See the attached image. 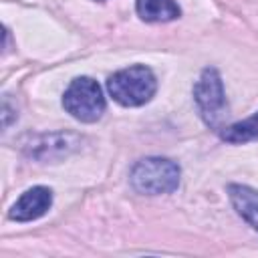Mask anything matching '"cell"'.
<instances>
[{
	"instance_id": "5b68a950",
	"label": "cell",
	"mask_w": 258,
	"mask_h": 258,
	"mask_svg": "<svg viewBox=\"0 0 258 258\" xmlns=\"http://www.w3.org/2000/svg\"><path fill=\"white\" fill-rule=\"evenodd\" d=\"M52 204V191L44 185H36L26 189L10 208L8 216L16 222H32L46 214Z\"/></svg>"
},
{
	"instance_id": "6da1fadb",
	"label": "cell",
	"mask_w": 258,
	"mask_h": 258,
	"mask_svg": "<svg viewBox=\"0 0 258 258\" xmlns=\"http://www.w3.org/2000/svg\"><path fill=\"white\" fill-rule=\"evenodd\" d=\"M157 89L155 75L145 64H133L123 71H117L107 81L109 95L123 107H139L145 105Z\"/></svg>"
},
{
	"instance_id": "277c9868",
	"label": "cell",
	"mask_w": 258,
	"mask_h": 258,
	"mask_svg": "<svg viewBox=\"0 0 258 258\" xmlns=\"http://www.w3.org/2000/svg\"><path fill=\"white\" fill-rule=\"evenodd\" d=\"M196 105L210 127H218L226 113V93L222 77L216 69H204L194 87Z\"/></svg>"
},
{
	"instance_id": "3957f363",
	"label": "cell",
	"mask_w": 258,
	"mask_h": 258,
	"mask_svg": "<svg viewBox=\"0 0 258 258\" xmlns=\"http://www.w3.org/2000/svg\"><path fill=\"white\" fill-rule=\"evenodd\" d=\"M62 107L83 123H95L105 113V97L97 81L91 77H77L64 91Z\"/></svg>"
},
{
	"instance_id": "8992f818",
	"label": "cell",
	"mask_w": 258,
	"mask_h": 258,
	"mask_svg": "<svg viewBox=\"0 0 258 258\" xmlns=\"http://www.w3.org/2000/svg\"><path fill=\"white\" fill-rule=\"evenodd\" d=\"M228 194H230L232 206L242 216V220H246L258 232V191L248 185L232 183L228 185Z\"/></svg>"
},
{
	"instance_id": "52a82bcc",
	"label": "cell",
	"mask_w": 258,
	"mask_h": 258,
	"mask_svg": "<svg viewBox=\"0 0 258 258\" xmlns=\"http://www.w3.org/2000/svg\"><path fill=\"white\" fill-rule=\"evenodd\" d=\"M137 14L145 22H169L175 20L181 10L173 0H137Z\"/></svg>"
},
{
	"instance_id": "7a4b0ae2",
	"label": "cell",
	"mask_w": 258,
	"mask_h": 258,
	"mask_svg": "<svg viewBox=\"0 0 258 258\" xmlns=\"http://www.w3.org/2000/svg\"><path fill=\"white\" fill-rule=\"evenodd\" d=\"M129 181L135 191L145 196L171 194L179 185V165L165 157H145L133 165Z\"/></svg>"
},
{
	"instance_id": "ba28073f",
	"label": "cell",
	"mask_w": 258,
	"mask_h": 258,
	"mask_svg": "<svg viewBox=\"0 0 258 258\" xmlns=\"http://www.w3.org/2000/svg\"><path fill=\"white\" fill-rule=\"evenodd\" d=\"M222 139L228 143H246V141H254L258 139V113H254L252 117L238 121L230 127H226L222 131Z\"/></svg>"
}]
</instances>
